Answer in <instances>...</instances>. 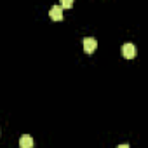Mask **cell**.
<instances>
[{"instance_id": "1", "label": "cell", "mask_w": 148, "mask_h": 148, "mask_svg": "<svg viewBox=\"0 0 148 148\" xmlns=\"http://www.w3.org/2000/svg\"><path fill=\"white\" fill-rule=\"evenodd\" d=\"M136 54H138V49L134 44H124L122 45V56L125 59H132V58H136Z\"/></svg>"}, {"instance_id": "2", "label": "cell", "mask_w": 148, "mask_h": 148, "mask_svg": "<svg viewBox=\"0 0 148 148\" xmlns=\"http://www.w3.org/2000/svg\"><path fill=\"white\" fill-rule=\"evenodd\" d=\"M96 47H98L96 38H92V37H86V38H84V51H86L87 54H92V52L96 51Z\"/></svg>"}, {"instance_id": "3", "label": "cell", "mask_w": 148, "mask_h": 148, "mask_svg": "<svg viewBox=\"0 0 148 148\" xmlns=\"http://www.w3.org/2000/svg\"><path fill=\"white\" fill-rule=\"evenodd\" d=\"M49 16H51V19H54V21H61V19H63V9H61L59 5H52L51 11H49Z\"/></svg>"}, {"instance_id": "4", "label": "cell", "mask_w": 148, "mask_h": 148, "mask_svg": "<svg viewBox=\"0 0 148 148\" xmlns=\"http://www.w3.org/2000/svg\"><path fill=\"white\" fill-rule=\"evenodd\" d=\"M19 146H21V148H32V146H33L32 136H30V134H23V136L19 138Z\"/></svg>"}, {"instance_id": "5", "label": "cell", "mask_w": 148, "mask_h": 148, "mask_svg": "<svg viewBox=\"0 0 148 148\" xmlns=\"http://www.w3.org/2000/svg\"><path fill=\"white\" fill-rule=\"evenodd\" d=\"M71 5H73V2H71V0H63L59 7H61V9H63V7H64V9H68V7H71Z\"/></svg>"}, {"instance_id": "6", "label": "cell", "mask_w": 148, "mask_h": 148, "mask_svg": "<svg viewBox=\"0 0 148 148\" xmlns=\"http://www.w3.org/2000/svg\"><path fill=\"white\" fill-rule=\"evenodd\" d=\"M117 148H129V145H119Z\"/></svg>"}]
</instances>
